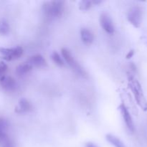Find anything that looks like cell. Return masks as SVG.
<instances>
[{"label":"cell","instance_id":"6da1fadb","mask_svg":"<svg viewBox=\"0 0 147 147\" xmlns=\"http://www.w3.org/2000/svg\"><path fill=\"white\" fill-rule=\"evenodd\" d=\"M129 86L133 93L137 104L144 111H147V100L144 94L143 89L140 83L134 76H129Z\"/></svg>","mask_w":147,"mask_h":147},{"label":"cell","instance_id":"7a4b0ae2","mask_svg":"<svg viewBox=\"0 0 147 147\" xmlns=\"http://www.w3.org/2000/svg\"><path fill=\"white\" fill-rule=\"evenodd\" d=\"M43 12L49 18H59L63 15L65 9V2L63 1H47L42 7Z\"/></svg>","mask_w":147,"mask_h":147},{"label":"cell","instance_id":"3957f363","mask_svg":"<svg viewBox=\"0 0 147 147\" xmlns=\"http://www.w3.org/2000/svg\"><path fill=\"white\" fill-rule=\"evenodd\" d=\"M62 55L65 61L70 65V67L76 72L79 76H81L83 77H86L87 76L86 70H84L83 67L78 63V62L74 58L73 55L71 54L70 51L66 48H63L61 50Z\"/></svg>","mask_w":147,"mask_h":147},{"label":"cell","instance_id":"277c9868","mask_svg":"<svg viewBox=\"0 0 147 147\" xmlns=\"http://www.w3.org/2000/svg\"><path fill=\"white\" fill-rule=\"evenodd\" d=\"M23 54V49L21 47H15L11 48L0 47V55L1 58L7 61L17 60Z\"/></svg>","mask_w":147,"mask_h":147},{"label":"cell","instance_id":"5b68a950","mask_svg":"<svg viewBox=\"0 0 147 147\" xmlns=\"http://www.w3.org/2000/svg\"><path fill=\"white\" fill-rule=\"evenodd\" d=\"M127 18L132 25L135 27H139L142 20V10L141 7L137 6L131 7L128 12Z\"/></svg>","mask_w":147,"mask_h":147},{"label":"cell","instance_id":"8992f818","mask_svg":"<svg viewBox=\"0 0 147 147\" xmlns=\"http://www.w3.org/2000/svg\"><path fill=\"white\" fill-rule=\"evenodd\" d=\"M100 24L102 28L107 33L113 34L115 32V27L110 15L106 12H103L100 16Z\"/></svg>","mask_w":147,"mask_h":147},{"label":"cell","instance_id":"52a82bcc","mask_svg":"<svg viewBox=\"0 0 147 147\" xmlns=\"http://www.w3.org/2000/svg\"><path fill=\"white\" fill-rule=\"evenodd\" d=\"M119 109H120L121 113L122 115L123 121H124L125 123H126V126H127L128 129L131 132L133 133L134 131V123L133 119H132L131 113L129 112V109L126 106L124 103H121L119 106Z\"/></svg>","mask_w":147,"mask_h":147},{"label":"cell","instance_id":"ba28073f","mask_svg":"<svg viewBox=\"0 0 147 147\" xmlns=\"http://www.w3.org/2000/svg\"><path fill=\"white\" fill-rule=\"evenodd\" d=\"M0 85L7 91H14L17 89V83L12 77L9 76H3L0 78Z\"/></svg>","mask_w":147,"mask_h":147},{"label":"cell","instance_id":"9c48e42d","mask_svg":"<svg viewBox=\"0 0 147 147\" xmlns=\"http://www.w3.org/2000/svg\"><path fill=\"white\" fill-rule=\"evenodd\" d=\"M32 111V106L28 100L22 98L19 100L17 106L15 108V112L17 113H25Z\"/></svg>","mask_w":147,"mask_h":147},{"label":"cell","instance_id":"30bf717a","mask_svg":"<svg viewBox=\"0 0 147 147\" xmlns=\"http://www.w3.org/2000/svg\"><path fill=\"white\" fill-rule=\"evenodd\" d=\"M27 62L32 67H42L47 66V62L41 55H35L31 56L29 57Z\"/></svg>","mask_w":147,"mask_h":147},{"label":"cell","instance_id":"8fae6325","mask_svg":"<svg viewBox=\"0 0 147 147\" xmlns=\"http://www.w3.org/2000/svg\"><path fill=\"white\" fill-rule=\"evenodd\" d=\"M80 38L84 44L91 45L94 40V35L90 30L87 28H82L80 30Z\"/></svg>","mask_w":147,"mask_h":147},{"label":"cell","instance_id":"7c38bea8","mask_svg":"<svg viewBox=\"0 0 147 147\" xmlns=\"http://www.w3.org/2000/svg\"><path fill=\"white\" fill-rule=\"evenodd\" d=\"M32 66L31 65L29 64L27 62V63H22V64H20V65L17 66V67H16L15 73L17 76H22L30 73V72L32 70Z\"/></svg>","mask_w":147,"mask_h":147},{"label":"cell","instance_id":"4fadbf2b","mask_svg":"<svg viewBox=\"0 0 147 147\" xmlns=\"http://www.w3.org/2000/svg\"><path fill=\"white\" fill-rule=\"evenodd\" d=\"M0 147H14V143L7 132L0 133Z\"/></svg>","mask_w":147,"mask_h":147},{"label":"cell","instance_id":"5bb4252c","mask_svg":"<svg viewBox=\"0 0 147 147\" xmlns=\"http://www.w3.org/2000/svg\"><path fill=\"white\" fill-rule=\"evenodd\" d=\"M106 140L109 142L111 145L114 146L115 147H126L123 142L117 136H114L112 134H107L106 135Z\"/></svg>","mask_w":147,"mask_h":147},{"label":"cell","instance_id":"9a60e30c","mask_svg":"<svg viewBox=\"0 0 147 147\" xmlns=\"http://www.w3.org/2000/svg\"><path fill=\"white\" fill-rule=\"evenodd\" d=\"M9 30L10 27L8 22L5 20H1L0 21V34L1 35H7L9 32Z\"/></svg>","mask_w":147,"mask_h":147},{"label":"cell","instance_id":"2e32d148","mask_svg":"<svg viewBox=\"0 0 147 147\" xmlns=\"http://www.w3.org/2000/svg\"><path fill=\"white\" fill-rule=\"evenodd\" d=\"M51 57L52 60H53V62H54L57 65L64 66V60H63V59L62 58V57L60 55V54H59L58 53H57V52H53V54H52L51 55Z\"/></svg>","mask_w":147,"mask_h":147},{"label":"cell","instance_id":"e0dca14e","mask_svg":"<svg viewBox=\"0 0 147 147\" xmlns=\"http://www.w3.org/2000/svg\"><path fill=\"white\" fill-rule=\"evenodd\" d=\"M93 5V1H88V0H83L79 3V9L83 11L88 10Z\"/></svg>","mask_w":147,"mask_h":147},{"label":"cell","instance_id":"ac0fdd59","mask_svg":"<svg viewBox=\"0 0 147 147\" xmlns=\"http://www.w3.org/2000/svg\"><path fill=\"white\" fill-rule=\"evenodd\" d=\"M9 128V123L5 119L0 117V133L7 132Z\"/></svg>","mask_w":147,"mask_h":147},{"label":"cell","instance_id":"d6986e66","mask_svg":"<svg viewBox=\"0 0 147 147\" xmlns=\"http://www.w3.org/2000/svg\"><path fill=\"white\" fill-rule=\"evenodd\" d=\"M7 69H8L7 65L4 63V62L0 61V78L4 76V73L7 71Z\"/></svg>","mask_w":147,"mask_h":147},{"label":"cell","instance_id":"ffe728a7","mask_svg":"<svg viewBox=\"0 0 147 147\" xmlns=\"http://www.w3.org/2000/svg\"><path fill=\"white\" fill-rule=\"evenodd\" d=\"M86 147H98L95 144L92 143V142H88V143L86 144Z\"/></svg>","mask_w":147,"mask_h":147},{"label":"cell","instance_id":"44dd1931","mask_svg":"<svg viewBox=\"0 0 147 147\" xmlns=\"http://www.w3.org/2000/svg\"><path fill=\"white\" fill-rule=\"evenodd\" d=\"M133 55H134V51H133V50H131V51L129 52V54L126 55V58H128V59L131 58V57Z\"/></svg>","mask_w":147,"mask_h":147}]
</instances>
